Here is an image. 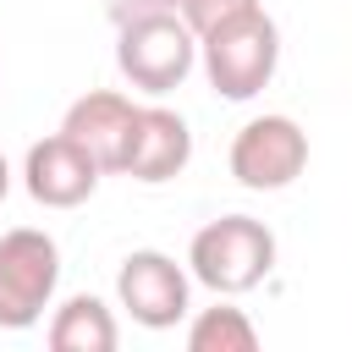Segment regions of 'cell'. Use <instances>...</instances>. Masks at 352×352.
Wrapping results in <instances>:
<instances>
[{
  "instance_id": "obj_1",
  "label": "cell",
  "mask_w": 352,
  "mask_h": 352,
  "mask_svg": "<svg viewBox=\"0 0 352 352\" xmlns=\"http://www.w3.org/2000/svg\"><path fill=\"white\" fill-rule=\"evenodd\" d=\"M187 270L214 297H242L275 270V231L253 214H220V220L192 231Z\"/></svg>"
},
{
  "instance_id": "obj_2",
  "label": "cell",
  "mask_w": 352,
  "mask_h": 352,
  "mask_svg": "<svg viewBox=\"0 0 352 352\" xmlns=\"http://www.w3.org/2000/svg\"><path fill=\"white\" fill-rule=\"evenodd\" d=\"M198 60H204V77L220 99H253L270 88L275 66H280V28L275 16L258 6L226 28H214L209 38H198Z\"/></svg>"
},
{
  "instance_id": "obj_3",
  "label": "cell",
  "mask_w": 352,
  "mask_h": 352,
  "mask_svg": "<svg viewBox=\"0 0 352 352\" xmlns=\"http://www.w3.org/2000/svg\"><path fill=\"white\" fill-rule=\"evenodd\" d=\"M116 66L138 94H170L187 82V72L198 66V33L187 28L182 11H154V16H132L116 28Z\"/></svg>"
},
{
  "instance_id": "obj_4",
  "label": "cell",
  "mask_w": 352,
  "mask_h": 352,
  "mask_svg": "<svg viewBox=\"0 0 352 352\" xmlns=\"http://www.w3.org/2000/svg\"><path fill=\"white\" fill-rule=\"evenodd\" d=\"M60 286V248L38 226L0 236V330H33Z\"/></svg>"
},
{
  "instance_id": "obj_5",
  "label": "cell",
  "mask_w": 352,
  "mask_h": 352,
  "mask_svg": "<svg viewBox=\"0 0 352 352\" xmlns=\"http://www.w3.org/2000/svg\"><path fill=\"white\" fill-rule=\"evenodd\" d=\"M308 170V132L292 116H253L231 138V176L248 192H280Z\"/></svg>"
},
{
  "instance_id": "obj_6",
  "label": "cell",
  "mask_w": 352,
  "mask_h": 352,
  "mask_svg": "<svg viewBox=\"0 0 352 352\" xmlns=\"http://www.w3.org/2000/svg\"><path fill=\"white\" fill-rule=\"evenodd\" d=\"M187 292H192V270H182L160 248H138L116 270V297L132 314V324H143V330L182 324L187 319Z\"/></svg>"
},
{
  "instance_id": "obj_7",
  "label": "cell",
  "mask_w": 352,
  "mask_h": 352,
  "mask_svg": "<svg viewBox=\"0 0 352 352\" xmlns=\"http://www.w3.org/2000/svg\"><path fill=\"white\" fill-rule=\"evenodd\" d=\"M99 176H104V170H99L66 132L38 138V143L28 148V160H22V187H28V198L44 204V209H77V204H88L94 187H99Z\"/></svg>"
},
{
  "instance_id": "obj_8",
  "label": "cell",
  "mask_w": 352,
  "mask_h": 352,
  "mask_svg": "<svg viewBox=\"0 0 352 352\" xmlns=\"http://www.w3.org/2000/svg\"><path fill=\"white\" fill-rule=\"evenodd\" d=\"M132 121H138V104L116 88H94L82 99H72L60 132L99 165V170H121L126 165V148H132Z\"/></svg>"
},
{
  "instance_id": "obj_9",
  "label": "cell",
  "mask_w": 352,
  "mask_h": 352,
  "mask_svg": "<svg viewBox=\"0 0 352 352\" xmlns=\"http://www.w3.org/2000/svg\"><path fill=\"white\" fill-rule=\"evenodd\" d=\"M192 160V132L176 110L165 104H138V121H132V148H126V165L121 176L143 182V187H160L170 176H182Z\"/></svg>"
},
{
  "instance_id": "obj_10",
  "label": "cell",
  "mask_w": 352,
  "mask_h": 352,
  "mask_svg": "<svg viewBox=\"0 0 352 352\" xmlns=\"http://www.w3.org/2000/svg\"><path fill=\"white\" fill-rule=\"evenodd\" d=\"M116 341H121V324L94 292H77L50 314V346L55 352H116Z\"/></svg>"
},
{
  "instance_id": "obj_11",
  "label": "cell",
  "mask_w": 352,
  "mask_h": 352,
  "mask_svg": "<svg viewBox=\"0 0 352 352\" xmlns=\"http://www.w3.org/2000/svg\"><path fill=\"white\" fill-rule=\"evenodd\" d=\"M253 346H258V324L231 302L198 308L187 324V352H253Z\"/></svg>"
},
{
  "instance_id": "obj_12",
  "label": "cell",
  "mask_w": 352,
  "mask_h": 352,
  "mask_svg": "<svg viewBox=\"0 0 352 352\" xmlns=\"http://www.w3.org/2000/svg\"><path fill=\"white\" fill-rule=\"evenodd\" d=\"M248 11H258V0H182V16H187V28L198 38H209L214 28H226V22L248 16Z\"/></svg>"
},
{
  "instance_id": "obj_13",
  "label": "cell",
  "mask_w": 352,
  "mask_h": 352,
  "mask_svg": "<svg viewBox=\"0 0 352 352\" xmlns=\"http://www.w3.org/2000/svg\"><path fill=\"white\" fill-rule=\"evenodd\" d=\"M154 11H182V0H110V22H132V16H154Z\"/></svg>"
},
{
  "instance_id": "obj_14",
  "label": "cell",
  "mask_w": 352,
  "mask_h": 352,
  "mask_svg": "<svg viewBox=\"0 0 352 352\" xmlns=\"http://www.w3.org/2000/svg\"><path fill=\"white\" fill-rule=\"evenodd\" d=\"M6 192H11V165H6V154H0V204H6Z\"/></svg>"
}]
</instances>
